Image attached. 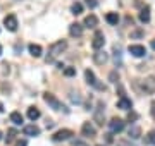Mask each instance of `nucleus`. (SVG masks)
<instances>
[{"label":"nucleus","instance_id":"15","mask_svg":"<svg viewBox=\"0 0 155 146\" xmlns=\"http://www.w3.org/2000/svg\"><path fill=\"white\" fill-rule=\"evenodd\" d=\"M22 132H24L26 136H40V127H36L35 124H31V125H24Z\"/></svg>","mask_w":155,"mask_h":146},{"label":"nucleus","instance_id":"4","mask_svg":"<svg viewBox=\"0 0 155 146\" xmlns=\"http://www.w3.org/2000/svg\"><path fill=\"white\" fill-rule=\"evenodd\" d=\"M141 90H143V93H147V95H153L155 93V76H148V78L143 79Z\"/></svg>","mask_w":155,"mask_h":146},{"label":"nucleus","instance_id":"9","mask_svg":"<svg viewBox=\"0 0 155 146\" xmlns=\"http://www.w3.org/2000/svg\"><path fill=\"white\" fill-rule=\"evenodd\" d=\"M109 129L112 131V132H121V131H124V120L122 119H110V122H109Z\"/></svg>","mask_w":155,"mask_h":146},{"label":"nucleus","instance_id":"22","mask_svg":"<svg viewBox=\"0 0 155 146\" xmlns=\"http://www.w3.org/2000/svg\"><path fill=\"white\" fill-rule=\"evenodd\" d=\"M105 19H107V23L109 24H114V26L119 23V16H117L116 12H109V14L105 16Z\"/></svg>","mask_w":155,"mask_h":146},{"label":"nucleus","instance_id":"6","mask_svg":"<svg viewBox=\"0 0 155 146\" xmlns=\"http://www.w3.org/2000/svg\"><path fill=\"white\" fill-rule=\"evenodd\" d=\"M104 45H105V36H104V33L102 31H97L93 36V41H91V46H93L95 52H98L104 48Z\"/></svg>","mask_w":155,"mask_h":146},{"label":"nucleus","instance_id":"21","mask_svg":"<svg viewBox=\"0 0 155 146\" xmlns=\"http://www.w3.org/2000/svg\"><path fill=\"white\" fill-rule=\"evenodd\" d=\"M40 115H41V113H40V110L36 107H29L28 108V119L29 120H36V119H40Z\"/></svg>","mask_w":155,"mask_h":146},{"label":"nucleus","instance_id":"25","mask_svg":"<svg viewBox=\"0 0 155 146\" xmlns=\"http://www.w3.org/2000/svg\"><path fill=\"white\" fill-rule=\"evenodd\" d=\"M7 134H9V136L5 138V143L9 144V143H12V141H14V138H16L17 132H16V129H9V132H7Z\"/></svg>","mask_w":155,"mask_h":146},{"label":"nucleus","instance_id":"5","mask_svg":"<svg viewBox=\"0 0 155 146\" xmlns=\"http://www.w3.org/2000/svg\"><path fill=\"white\" fill-rule=\"evenodd\" d=\"M104 115H105V105H104V101H98L97 103V110L93 113V120L98 125H104Z\"/></svg>","mask_w":155,"mask_h":146},{"label":"nucleus","instance_id":"36","mask_svg":"<svg viewBox=\"0 0 155 146\" xmlns=\"http://www.w3.org/2000/svg\"><path fill=\"white\" fill-rule=\"evenodd\" d=\"M0 55H2V46H0Z\"/></svg>","mask_w":155,"mask_h":146},{"label":"nucleus","instance_id":"13","mask_svg":"<svg viewBox=\"0 0 155 146\" xmlns=\"http://www.w3.org/2000/svg\"><path fill=\"white\" fill-rule=\"evenodd\" d=\"M93 60H95V64H98V65H104V64L109 60V55H107L105 52L98 50V52H95V53H93Z\"/></svg>","mask_w":155,"mask_h":146},{"label":"nucleus","instance_id":"3","mask_svg":"<svg viewBox=\"0 0 155 146\" xmlns=\"http://www.w3.org/2000/svg\"><path fill=\"white\" fill-rule=\"evenodd\" d=\"M84 78H86V83H88L90 86H93L95 90H98V91H105V86L102 84V83H98V79L95 78L93 71L86 69V71H84Z\"/></svg>","mask_w":155,"mask_h":146},{"label":"nucleus","instance_id":"14","mask_svg":"<svg viewBox=\"0 0 155 146\" xmlns=\"http://www.w3.org/2000/svg\"><path fill=\"white\" fill-rule=\"evenodd\" d=\"M69 34L79 38V36L83 34V26H81V24H78V23H72L71 26H69Z\"/></svg>","mask_w":155,"mask_h":146},{"label":"nucleus","instance_id":"17","mask_svg":"<svg viewBox=\"0 0 155 146\" xmlns=\"http://www.w3.org/2000/svg\"><path fill=\"white\" fill-rule=\"evenodd\" d=\"M97 24H98V19H97V16L90 14V16L84 17V26H86V28H97Z\"/></svg>","mask_w":155,"mask_h":146},{"label":"nucleus","instance_id":"19","mask_svg":"<svg viewBox=\"0 0 155 146\" xmlns=\"http://www.w3.org/2000/svg\"><path fill=\"white\" fill-rule=\"evenodd\" d=\"M11 122L14 124V125H22L24 119H22V115L19 112H12L11 113Z\"/></svg>","mask_w":155,"mask_h":146},{"label":"nucleus","instance_id":"27","mask_svg":"<svg viewBox=\"0 0 155 146\" xmlns=\"http://www.w3.org/2000/svg\"><path fill=\"white\" fill-rule=\"evenodd\" d=\"M72 146H88V143L83 139H74L72 141Z\"/></svg>","mask_w":155,"mask_h":146},{"label":"nucleus","instance_id":"32","mask_svg":"<svg viewBox=\"0 0 155 146\" xmlns=\"http://www.w3.org/2000/svg\"><path fill=\"white\" fill-rule=\"evenodd\" d=\"M16 146H28V143L22 139V141H17V144H16Z\"/></svg>","mask_w":155,"mask_h":146},{"label":"nucleus","instance_id":"23","mask_svg":"<svg viewBox=\"0 0 155 146\" xmlns=\"http://www.w3.org/2000/svg\"><path fill=\"white\" fill-rule=\"evenodd\" d=\"M71 12L74 14V16H79V14L83 12V5H81L79 2H76V4H72V7H71Z\"/></svg>","mask_w":155,"mask_h":146},{"label":"nucleus","instance_id":"37","mask_svg":"<svg viewBox=\"0 0 155 146\" xmlns=\"http://www.w3.org/2000/svg\"><path fill=\"white\" fill-rule=\"evenodd\" d=\"M0 139H2V132H0Z\"/></svg>","mask_w":155,"mask_h":146},{"label":"nucleus","instance_id":"7","mask_svg":"<svg viewBox=\"0 0 155 146\" xmlns=\"http://www.w3.org/2000/svg\"><path fill=\"white\" fill-rule=\"evenodd\" d=\"M72 134H74V132H72L71 129H61L52 136V139L55 141V143H59V141H67V139H71Z\"/></svg>","mask_w":155,"mask_h":146},{"label":"nucleus","instance_id":"28","mask_svg":"<svg viewBox=\"0 0 155 146\" xmlns=\"http://www.w3.org/2000/svg\"><path fill=\"white\" fill-rule=\"evenodd\" d=\"M86 5H88L90 9H95V7L98 5V2H97V0H86Z\"/></svg>","mask_w":155,"mask_h":146},{"label":"nucleus","instance_id":"29","mask_svg":"<svg viewBox=\"0 0 155 146\" xmlns=\"http://www.w3.org/2000/svg\"><path fill=\"white\" fill-rule=\"evenodd\" d=\"M114 50H116V64H117V62L121 64V50H119L117 46H116V48H114Z\"/></svg>","mask_w":155,"mask_h":146},{"label":"nucleus","instance_id":"30","mask_svg":"<svg viewBox=\"0 0 155 146\" xmlns=\"http://www.w3.org/2000/svg\"><path fill=\"white\" fill-rule=\"evenodd\" d=\"M110 81H112V83H117V81H119V74H117V72H110Z\"/></svg>","mask_w":155,"mask_h":146},{"label":"nucleus","instance_id":"20","mask_svg":"<svg viewBox=\"0 0 155 146\" xmlns=\"http://www.w3.org/2000/svg\"><path fill=\"white\" fill-rule=\"evenodd\" d=\"M140 21L143 24L150 23V7H145V9H141V12H140Z\"/></svg>","mask_w":155,"mask_h":146},{"label":"nucleus","instance_id":"31","mask_svg":"<svg viewBox=\"0 0 155 146\" xmlns=\"http://www.w3.org/2000/svg\"><path fill=\"white\" fill-rule=\"evenodd\" d=\"M136 119H138V113L129 112V115H127V120H136Z\"/></svg>","mask_w":155,"mask_h":146},{"label":"nucleus","instance_id":"18","mask_svg":"<svg viewBox=\"0 0 155 146\" xmlns=\"http://www.w3.org/2000/svg\"><path fill=\"white\" fill-rule=\"evenodd\" d=\"M28 48H29V53H31L33 57H36V59H38V57H41V53H43L41 46H40V45H35V43H31Z\"/></svg>","mask_w":155,"mask_h":146},{"label":"nucleus","instance_id":"16","mask_svg":"<svg viewBox=\"0 0 155 146\" xmlns=\"http://www.w3.org/2000/svg\"><path fill=\"white\" fill-rule=\"evenodd\" d=\"M127 136L131 138V139H138L140 136H141V129H140V125H131L129 129H127Z\"/></svg>","mask_w":155,"mask_h":146},{"label":"nucleus","instance_id":"34","mask_svg":"<svg viewBox=\"0 0 155 146\" xmlns=\"http://www.w3.org/2000/svg\"><path fill=\"white\" fill-rule=\"evenodd\" d=\"M152 50L155 52V40H152Z\"/></svg>","mask_w":155,"mask_h":146},{"label":"nucleus","instance_id":"38","mask_svg":"<svg viewBox=\"0 0 155 146\" xmlns=\"http://www.w3.org/2000/svg\"><path fill=\"white\" fill-rule=\"evenodd\" d=\"M98 146H102V144H98Z\"/></svg>","mask_w":155,"mask_h":146},{"label":"nucleus","instance_id":"26","mask_svg":"<svg viewBox=\"0 0 155 146\" xmlns=\"http://www.w3.org/2000/svg\"><path fill=\"white\" fill-rule=\"evenodd\" d=\"M64 76H67V78L76 76V67H66L64 69Z\"/></svg>","mask_w":155,"mask_h":146},{"label":"nucleus","instance_id":"24","mask_svg":"<svg viewBox=\"0 0 155 146\" xmlns=\"http://www.w3.org/2000/svg\"><path fill=\"white\" fill-rule=\"evenodd\" d=\"M145 141H147L148 144H153L155 146V131H150L148 134H147V138H145Z\"/></svg>","mask_w":155,"mask_h":146},{"label":"nucleus","instance_id":"8","mask_svg":"<svg viewBox=\"0 0 155 146\" xmlns=\"http://www.w3.org/2000/svg\"><path fill=\"white\" fill-rule=\"evenodd\" d=\"M4 24H5V28L9 29V31H12V33L17 31V26H19V24H17V17L14 16V14H9V16L4 17Z\"/></svg>","mask_w":155,"mask_h":146},{"label":"nucleus","instance_id":"2","mask_svg":"<svg viewBox=\"0 0 155 146\" xmlns=\"http://www.w3.org/2000/svg\"><path fill=\"white\" fill-rule=\"evenodd\" d=\"M66 48H67V43L64 41V40L57 41V43H54V45L50 46V55L47 57V62H54V59L61 55L62 52L66 50Z\"/></svg>","mask_w":155,"mask_h":146},{"label":"nucleus","instance_id":"12","mask_svg":"<svg viewBox=\"0 0 155 146\" xmlns=\"http://www.w3.org/2000/svg\"><path fill=\"white\" fill-rule=\"evenodd\" d=\"M117 108H121V110H131L133 108V101L126 98V96H121L119 100H117Z\"/></svg>","mask_w":155,"mask_h":146},{"label":"nucleus","instance_id":"10","mask_svg":"<svg viewBox=\"0 0 155 146\" xmlns=\"http://www.w3.org/2000/svg\"><path fill=\"white\" fill-rule=\"evenodd\" d=\"M127 50H129V53H131L133 57H138V59L147 55V48H145L143 45H129Z\"/></svg>","mask_w":155,"mask_h":146},{"label":"nucleus","instance_id":"33","mask_svg":"<svg viewBox=\"0 0 155 146\" xmlns=\"http://www.w3.org/2000/svg\"><path fill=\"white\" fill-rule=\"evenodd\" d=\"M152 113H153V117H155V101L152 103Z\"/></svg>","mask_w":155,"mask_h":146},{"label":"nucleus","instance_id":"1","mask_svg":"<svg viewBox=\"0 0 155 146\" xmlns=\"http://www.w3.org/2000/svg\"><path fill=\"white\" fill-rule=\"evenodd\" d=\"M43 100H45V103H47L50 108H54V110H57V112H61V110L67 112L66 105H64V103H62L55 95H52V93H43Z\"/></svg>","mask_w":155,"mask_h":146},{"label":"nucleus","instance_id":"11","mask_svg":"<svg viewBox=\"0 0 155 146\" xmlns=\"http://www.w3.org/2000/svg\"><path fill=\"white\" fill-rule=\"evenodd\" d=\"M81 132H83V136H86V138H95V136H97V129H95V125L91 122H84L83 127H81Z\"/></svg>","mask_w":155,"mask_h":146},{"label":"nucleus","instance_id":"35","mask_svg":"<svg viewBox=\"0 0 155 146\" xmlns=\"http://www.w3.org/2000/svg\"><path fill=\"white\" fill-rule=\"evenodd\" d=\"M0 112H4V107H2V103H0Z\"/></svg>","mask_w":155,"mask_h":146}]
</instances>
